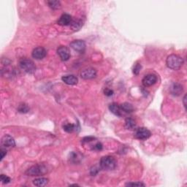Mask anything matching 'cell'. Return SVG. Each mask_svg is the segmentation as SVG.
Returning a JSON list of instances; mask_svg holds the SVG:
<instances>
[{
  "instance_id": "obj_19",
  "label": "cell",
  "mask_w": 187,
  "mask_h": 187,
  "mask_svg": "<svg viewBox=\"0 0 187 187\" xmlns=\"http://www.w3.org/2000/svg\"><path fill=\"white\" fill-rule=\"evenodd\" d=\"M63 129L65 132H68V133H71L75 130V125L72 124V123H66L63 126Z\"/></svg>"
},
{
  "instance_id": "obj_5",
  "label": "cell",
  "mask_w": 187,
  "mask_h": 187,
  "mask_svg": "<svg viewBox=\"0 0 187 187\" xmlns=\"http://www.w3.org/2000/svg\"><path fill=\"white\" fill-rule=\"evenodd\" d=\"M1 144L2 147L6 148V149H10V148H12L16 146L15 140L12 136L9 135L3 136L1 140Z\"/></svg>"
},
{
  "instance_id": "obj_17",
  "label": "cell",
  "mask_w": 187,
  "mask_h": 187,
  "mask_svg": "<svg viewBox=\"0 0 187 187\" xmlns=\"http://www.w3.org/2000/svg\"><path fill=\"white\" fill-rule=\"evenodd\" d=\"M120 108H121L122 112L127 113H132L134 110V108L133 106H132V105L128 102H124L123 103V104H121L120 105Z\"/></svg>"
},
{
  "instance_id": "obj_16",
  "label": "cell",
  "mask_w": 187,
  "mask_h": 187,
  "mask_svg": "<svg viewBox=\"0 0 187 187\" xmlns=\"http://www.w3.org/2000/svg\"><path fill=\"white\" fill-rule=\"evenodd\" d=\"M48 183V179L45 178H39L33 181V184L37 186H45Z\"/></svg>"
},
{
  "instance_id": "obj_27",
  "label": "cell",
  "mask_w": 187,
  "mask_h": 187,
  "mask_svg": "<svg viewBox=\"0 0 187 187\" xmlns=\"http://www.w3.org/2000/svg\"><path fill=\"white\" fill-rule=\"evenodd\" d=\"M104 93L106 96L108 97H110V96H112L113 94V91L110 89V88H105L104 91Z\"/></svg>"
},
{
  "instance_id": "obj_1",
  "label": "cell",
  "mask_w": 187,
  "mask_h": 187,
  "mask_svg": "<svg viewBox=\"0 0 187 187\" xmlns=\"http://www.w3.org/2000/svg\"><path fill=\"white\" fill-rule=\"evenodd\" d=\"M116 165H117V161L115 158L111 156H105L102 157L99 161V166L101 169L108 171L114 170L116 168Z\"/></svg>"
},
{
  "instance_id": "obj_25",
  "label": "cell",
  "mask_w": 187,
  "mask_h": 187,
  "mask_svg": "<svg viewBox=\"0 0 187 187\" xmlns=\"http://www.w3.org/2000/svg\"><path fill=\"white\" fill-rule=\"evenodd\" d=\"M0 154H1V161L3 159H4L5 156H6L7 154V149L6 148H3V147H2V148L0 149Z\"/></svg>"
},
{
  "instance_id": "obj_22",
  "label": "cell",
  "mask_w": 187,
  "mask_h": 187,
  "mask_svg": "<svg viewBox=\"0 0 187 187\" xmlns=\"http://www.w3.org/2000/svg\"><path fill=\"white\" fill-rule=\"evenodd\" d=\"M0 178H1V181L2 183H4V184H8L11 181V179H10V178H9L8 176L4 175V174H2L1 175H0Z\"/></svg>"
},
{
  "instance_id": "obj_8",
  "label": "cell",
  "mask_w": 187,
  "mask_h": 187,
  "mask_svg": "<svg viewBox=\"0 0 187 187\" xmlns=\"http://www.w3.org/2000/svg\"><path fill=\"white\" fill-rule=\"evenodd\" d=\"M70 47L75 51L82 54L86 50V43L84 41L81 40H77L72 41L70 43Z\"/></svg>"
},
{
  "instance_id": "obj_7",
  "label": "cell",
  "mask_w": 187,
  "mask_h": 187,
  "mask_svg": "<svg viewBox=\"0 0 187 187\" xmlns=\"http://www.w3.org/2000/svg\"><path fill=\"white\" fill-rule=\"evenodd\" d=\"M97 70L92 68H88L83 70L81 72V77L84 80H89L96 78Z\"/></svg>"
},
{
  "instance_id": "obj_24",
  "label": "cell",
  "mask_w": 187,
  "mask_h": 187,
  "mask_svg": "<svg viewBox=\"0 0 187 187\" xmlns=\"http://www.w3.org/2000/svg\"><path fill=\"white\" fill-rule=\"evenodd\" d=\"M126 186H145L144 183L139 182V181H137V182H130L127 183L126 184Z\"/></svg>"
},
{
  "instance_id": "obj_18",
  "label": "cell",
  "mask_w": 187,
  "mask_h": 187,
  "mask_svg": "<svg viewBox=\"0 0 187 187\" xmlns=\"http://www.w3.org/2000/svg\"><path fill=\"white\" fill-rule=\"evenodd\" d=\"M136 126V123L135 120L131 118H127L125 120V127L126 130H133Z\"/></svg>"
},
{
  "instance_id": "obj_23",
  "label": "cell",
  "mask_w": 187,
  "mask_h": 187,
  "mask_svg": "<svg viewBox=\"0 0 187 187\" xmlns=\"http://www.w3.org/2000/svg\"><path fill=\"white\" fill-rule=\"evenodd\" d=\"M141 68H142V66H141L140 64H139V63L135 64L133 68V73L136 75H139L140 72V70H141Z\"/></svg>"
},
{
  "instance_id": "obj_12",
  "label": "cell",
  "mask_w": 187,
  "mask_h": 187,
  "mask_svg": "<svg viewBox=\"0 0 187 187\" xmlns=\"http://www.w3.org/2000/svg\"><path fill=\"white\" fill-rule=\"evenodd\" d=\"M72 16L67 13H64L62 16H61V17L59 18L57 21L58 24L60 25V26H68L70 23H72Z\"/></svg>"
},
{
  "instance_id": "obj_13",
  "label": "cell",
  "mask_w": 187,
  "mask_h": 187,
  "mask_svg": "<svg viewBox=\"0 0 187 187\" xmlns=\"http://www.w3.org/2000/svg\"><path fill=\"white\" fill-rule=\"evenodd\" d=\"M61 80L64 83L68 85H71V86H73V85H76L78 82V78L75 75H66V76H63L61 78Z\"/></svg>"
},
{
  "instance_id": "obj_3",
  "label": "cell",
  "mask_w": 187,
  "mask_h": 187,
  "mask_svg": "<svg viewBox=\"0 0 187 187\" xmlns=\"http://www.w3.org/2000/svg\"><path fill=\"white\" fill-rule=\"evenodd\" d=\"M19 65L21 68L26 73L32 74L36 71V66L32 60L27 58H22L20 59Z\"/></svg>"
},
{
  "instance_id": "obj_15",
  "label": "cell",
  "mask_w": 187,
  "mask_h": 187,
  "mask_svg": "<svg viewBox=\"0 0 187 187\" xmlns=\"http://www.w3.org/2000/svg\"><path fill=\"white\" fill-rule=\"evenodd\" d=\"M183 87L179 83H174L171 87V93L175 96H178L182 93Z\"/></svg>"
},
{
  "instance_id": "obj_20",
  "label": "cell",
  "mask_w": 187,
  "mask_h": 187,
  "mask_svg": "<svg viewBox=\"0 0 187 187\" xmlns=\"http://www.w3.org/2000/svg\"><path fill=\"white\" fill-rule=\"evenodd\" d=\"M18 111L19 113H26L29 111V108L26 104H21L19 106V108H18Z\"/></svg>"
},
{
  "instance_id": "obj_26",
  "label": "cell",
  "mask_w": 187,
  "mask_h": 187,
  "mask_svg": "<svg viewBox=\"0 0 187 187\" xmlns=\"http://www.w3.org/2000/svg\"><path fill=\"white\" fill-rule=\"evenodd\" d=\"M92 149L94 151H101L102 149V145L100 143H97V144H95L93 146V148H92Z\"/></svg>"
},
{
  "instance_id": "obj_29",
  "label": "cell",
  "mask_w": 187,
  "mask_h": 187,
  "mask_svg": "<svg viewBox=\"0 0 187 187\" xmlns=\"http://www.w3.org/2000/svg\"><path fill=\"white\" fill-rule=\"evenodd\" d=\"M95 139L94 137H84V138L83 139V143H88V142H91V141L94 140Z\"/></svg>"
},
{
  "instance_id": "obj_10",
  "label": "cell",
  "mask_w": 187,
  "mask_h": 187,
  "mask_svg": "<svg viewBox=\"0 0 187 187\" xmlns=\"http://www.w3.org/2000/svg\"><path fill=\"white\" fill-rule=\"evenodd\" d=\"M32 57L34 59L40 60L44 59V58L47 55V51L43 47H37V48H34L32 51Z\"/></svg>"
},
{
  "instance_id": "obj_28",
  "label": "cell",
  "mask_w": 187,
  "mask_h": 187,
  "mask_svg": "<svg viewBox=\"0 0 187 187\" xmlns=\"http://www.w3.org/2000/svg\"><path fill=\"white\" fill-rule=\"evenodd\" d=\"M98 172H99V169L97 168V167H94V168H92V170H91V175H96L98 173Z\"/></svg>"
},
{
  "instance_id": "obj_11",
  "label": "cell",
  "mask_w": 187,
  "mask_h": 187,
  "mask_svg": "<svg viewBox=\"0 0 187 187\" xmlns=\"http://www.w3.org/2000/svg\"><path fill=\"white\" fill-rule=\"evenodd\" d=\"M142 82L144 86H151L157 82V77L154 74H148L143 78Z\"/></svg>"
},
{
  "instance_id": "obj_30",
  "label": "cell",
  "mask_w": 187,
  "mask_h": 187,
  "mask_svg": "<svg viewBox=\"0 0 187 187\" xmlns=\"http://www.w3.org/2000/svg\"><path fill=\"white\" fill-rule=\"evenodd\" d=\"M186 95H185L184 96V97H183V105H184V107L185 108H186Z\"/></svg>"
},
{
  "instance_id": "obj_9",
  "label": "cell",
  "mask_w": 187,
  "mask_h": 187,
  "mask_svg": "<svg viewBox=\"0 0 187 187\" xmlns=\"http://www.w3.org/2000/svg\"><path fill=\"white\" fill-rule=\"evenodd\" d=\"M57 54L60 56L62 61H68L70 58V52L68 47L66 46H59L57 49Z\"/></svg>"
},
{
  "instance_id": "obj_4",
  "label": "cell",
  "mask_w": 187,
  "mask_h": 187,
  "mask_svg": "<svg viewBox=\"0 0 187 187\" xmlns=\"http://www.w3.org/2000/svg\"><path fill=\"white\" fill-rule=\"evenodd\" d=\"M48 172V169L44 164H37L31 167L25 172L26 175L30 176H40L44 175Z\"/></svg>"
},
{
  "instance_id": "obj_14",
  "label": "cell",
  "mask_w": 187,
  "mask_h": 187,
  "mask_svg": "<svg viewBox=\"0 0 187 187\" xmlns=\"http://www.w3.org/2000/svg\"><path fill=\"white\" fill-rule=\"evenodd\" d=\"M109 110L115 116H119V117L122 116V110H121V108H120V105H118L117 103L113 102L112 103V104H110V106H109Z\"/></svg>"
},
{
  "instance_id": "obj_6",
  "label": "cell",
  "mask_w": 187,
  "mask_h": 187,
  "mask_svg": "<svg viewBox=\"0 0 187 187\" xmlns=\"http://www.w3.org/2000/svg\"><path fill=\"white\" fill-rule=\"evenodd\" d=\"M151 136V133L148 129L145 127L138 128L135 133V137L138 140H146Z\"/></svg>"
},
{
  "instance_id": "obj_21",
  "label": "cell",
  "mask_w": 187,
  "mask_h": 187,
  "mask_svg": "<svg viewBox=\"0 0 187 187\" xmlns=\"http://www.w3.org/2000/svg\"><path fill=\"white\" fill-rule=\"evenodd\" d=\"M48 4L50 8L56 10L60 8V2L59 1H48Z\"/></svg>"
},
{
  "instance_id": "obj_2",
  "label": "cell",
  "mask_w": 187,
  "mask_h": 187,
  "mask_svg": "<svg viewBox=\"0 0 187 187\" xmlns=\"http://www.w3.org/2000/svg\"><path fill=\"white\" fill-rule=\"evenodd\" d=\"M167 66L170 69H172L173 70H178L182 67L183 64V60L179 56L172 54L169 56L166 61Z\"/></svg>"
}]
</instances>
